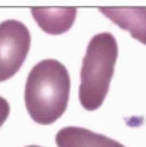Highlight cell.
Listing matches in <instances>:
<instances>
[{"instance_id":"cell-1","label":"cell","mask_w":146,"mask_h":147,"mask_svg":"<svg viewBox=\"0 0 146 147\" xmlns=\"http://www.w3.org/2000/svg\"><path fill=\"white\" fill-rule=\"evenodd\" d=\"M71 90L68 69L55 59H44L28 74L24 100L28 115L40 125H50L65 113Z\"/></svg>"},{"instance_id":"cell-4","label":"cell","mask_w":146,"mask_h":147,"mask_svg":"<svg viewBox=\"0 0 146 147\" xmlns=\"http://www.w3.org/2000/svg\"><path fill=\"white\" fill-rule=\"evenodd\" d=\"M101 12L114 24L126 30L142 44H146V7H101Z\"/></svg>"},{"instance_id":"cell-3","label":"cell","mask_w":146,"mask_h":147,"mask_svg":"<svg viewBox=\"0 0 146 147\" xmlns=\"http://www.w3.org/2000/svg\"><path fill=\"white\" fill-rule=\"evenodd\" d=\"M31 46L30 30L16 19L0 22V82L12 78L25 62Z\"/></svg>"},{"instance_id":"cell-6","label":"cell","mask_w":146,"mask_h":147,"mask_svg":"<svg viewBox=\"0 0 146 147\" xmlns=\"http://www.w3.org/2000/svg\"><path fill=\"white\" fill-rule=\"evenodd\" d=\"M31 13L39 27L47 34L69 31L77 16L75 7H33Z\"/></svg>"},{"instance_id":"cell-7","label":"cell","mask_w":146,"mask_h":147,"mask_svg":"<svg viewBox=\"0 0 146 147\" xmlns=\"http://www.w3.org/2000/svg\"><path fill=\"white\" fill-rule=\"evenodd\" d=\"M9 112H10V106H9L7 100L5 97H0V127H2L5 124V121L7 119Z\"/></svg>"},{"instance_id":"cell-8","label":"cell","mask_w":146,"mask_h":147,"mask_svg":"<svg viewBox=\"0 0 146 147\" xmlns=\"http://www.w3.org/2000/svg\"><path fill=\"white\" fill-rule=\"evenodd\" d=\"M27 147H41V146H35V144H33V146H27Z\"/></svg>"},{"instance_id":"cell-2","label":"cell","mask_w":146,"mask_h":147,"mask_svg":"<svg viewBox=\"0 0 146 147\" xmlns=\"http://www.w3.org/2000/svg\"><path fill=\"white\" fill-rule=\"evenodd\" d=\"M118 57V44L111 32L92 37L80 71L78 99L86 110L99 109L109 91Z\"/></svg>"},{"instance_id":"cell-5","label":"cell","mask_w":146,"mask_h":147,"mask_svg":"<svg viewBox=\"0 0 146 147\" xmlns=\"http://www.w3.org/2000/svg\"><path fill=\"white\" fill-rule=\"evenodd\" d=\"M58 147H126L102 134L81 127H65L55 137Z\"/></svg>"}]
</instances>
